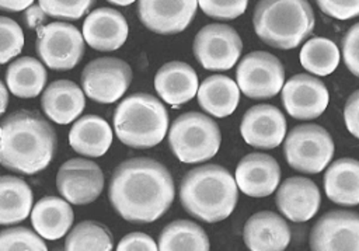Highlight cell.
Instances as JSON below:
<instances>
[{
    "mask_svg": "<svg viewBox=\"0 0 359 251\" xmlns=\"http://www.w3.org/2000/svg\"><path fill=\"white\" fill-rule=\"evenodd\" d=\"M108 196L115 212L125 220L136 224L151 223L171 206L175 196L174 181L161 163L135 157L115 168Z\"/></svg>",
    "mask_w": 359,
    "mask_h": 251,
    "instance_id": "obj_1",
    "label": "cell"
},
{
    "mask_svg": "<svg viewBox=\"0 0 359 251\" xmlns=\"http://www.w3.org/2000/svg\"><path fill=\"white\" fill-rule=\"evenodd\" d=\"M53 126L39 114L21 109L0 123V164L21 174H35L50 163L56 150Z\"/></svg>",
    "mask_w": 359,
    "mask_h": 251,
    "instance_id": "obj_2",
    "label": "cell"
},
{
    "mask_svg": "<svg viewBox=\"0 0 359 251\" xmlns=\"http://www.w3.org/2000/svg\"><path fill=\"white\" fill-rule=\"evenodd\" d=\"M237 198L236 179L224 167L217 164L191 170L180 185V201L184 209L206 223H216L229 217Z\"/></svg>",
    "mask_w": 359,
    "mask_h": 251,
    "instance_id": "obj_3",
    "label": "cell"
},
{
    "mask_svg": "<svg viewBox=\"0 0 359 251\" xmlns=\"http://www.w3.org/2000/svg\"><path fill=\"white\" fill-rule=\"evenodd\" d=\"M252 21L259 39L278 49L296 48L314 28L307 0H259Z\"/></svg>",
    "mask_w": 359,
    "mask_h": 251,
    "instance_id": "obj_4",
    "label": "cell"
},
{
    "mask_svg": "<svg viewBox=\"0 0 359 251\" xmlns=\"http://www.w3.org/2000/svg\"><path fill=\"white\" fill-rule=\"evenodd\" d=\"M168 128L165 107L156 97L136 93L119 102L114 114V129L118 139L135 149L158 144Z\"/></svg>",
    "mask_w": 359,
    "mask_h": 251,
    "instance_id": "obj_5",
    "label": "cell"
},
{
    "mask_svg": "<svg viewBox=\"0 0 359 251\" xmlns=\"http://www.w3.org/2000/svg\"><path fill=\"white\" fill-rule=\"evenodd\" d=\"M222 142L217 123L201 112H185L171 125L168 144L177 158L187 164L212 158Z\"/></svg>",
    "mask_w": 359,
    "mask_h": 251,
    "instance_id": "obj_6",
    "label": "cell"
},
{
    "mask_svg": "<svg viewBox=\"0 0 359 251\" xmlns=\"http://www.w3.org/2000/svg\"><path fill=\"white\" fill-rule=\"evenodd\" d=\"M283 153L287 164L297 171L317 174L334 156L331 135L320 125L304 123L293 128L285 140Z\"/></svg>",
    "mask_w": 359,
    "mask_h": 251,
    "instance_id": "obj_7",
    "label": "cell"
},
{
    "mask_svg": "<svg viewBox=\"0 0 359 251\" xmlns=\"http://www.w3.org/2000/svg\"><path fill=\"white\" fill-rule=\"evenodd\" d=\"M36 55L53 70H70L83 57L84 38L72 24L56 21L38 29Z\"/></svg>",
    "mask_w": 359,
    "mask_h": 251,
    "instance_id": "obj_8",
    "label": "cell"
},
{
    "mask_svg": "<svg viewBox=\"0 0 359 251\" xmlns=\"http://www.w3.org/2000/svg\"><path fill=\"white\" fill-rule=\"evenodd\" d=\"M236 77L238 88L247 97L254 100L271 98L282 90L285 69L275 55L255 50L241 59Z\"/></svg>",
    "mask_w": 359,
    "mask_h": 251,
    "instance_id": "obj_9",
    "label": "cell"
},
{
    "mask_svg": "<svg viewBox=\"0 0 359 251\" xmlns=\"http://www.w3.org/2000/svg\"><path fill=\"white\" fill-rule=\"evenodd\" d=\"M130 81V66L118 57L94 59L81 73V86L86 95L101 104H111L119 100Z\"/></svg>",
    "mask_w": 359,
    "mask_h": 251,
    "instance_id": "obj_10",
    "label": "cell"
},
{
    "mask_svg": "<svg viewBox=\"0 0 359 251\" xmlns=\"http://www.w3.org/2000/svg\"><path fill=\"white\" fill-rule=\"evenodd\" d=\"M243 49L240 35L226 24H209L194 39V55L208 70H229L238 60Z\"/></svg>",
    "mask_w": 359,
    "mask_h": 251,
    "instance_id": "obj_11",
    "label": "cell"
},
{
    "mask_svg": "<svg viewBox=\"0 0 359 251\" xmlns=\"http://www.w3.org/2000/svg\"><path fill=\"white\" fill-rule=\"evenodd\" d=\"M56 186L69 203H91L102 192L104 174L100 165L91 160L70 158L60 165Z\"/></svg>",
    "mask_w": 359,
    "mask_h": 251,
    "instance_id": "obj_12",
    "label": "cell"
},
{
    "mask_svg": "<svg viewBox=\"0 0 359 251\" xmlns=\"http://www.w3.org/2000/svg\"><path fill=\"white\" fill-rule=\"evenodd\" d=\"M313 251H359V215L331 210L323 215L310 233Z\"/></svg>",
    "mask_w": 359,
    "mask_h": 251,
    "instance_id": "obj_13",
    "label": "cell"
},
{
    "mask_svg": "<svg viewBox=\"0 0 359 251\" xmlns=\"http://www.w3.org/2000/svg\"><path fill=\"white\" fill-rule=\"evenodd\" d=\"M282 102L290 116L302 121L314 119L328 105V90L317 77L294 74L282 86Z\"/></svg>",
    "mask_w": 359,
    "mask_h": 251,
    "instance_id": "obj_14",
    "label": "cell"
},
{
    "mask_svg": "<svg viewBox=\"0 0 359 251\" xmlns=\"http://www.w3.org/2000/svg\"><path fill=\"white\" fill-rule=\"evenodd\" d=\"M196 7L198 0H139L137 15L150 31L170 35L191 24Z\"/></svg>",
    "mask_w": 359,
    "mask_h": 251,
    "instance_id": "obj_15",
    "label": "cell"
},
{
    "mask_svg": "<svg viewBox=\"0 0 359 251\" xmlns=\"http://www.w3.org/2000/svg\"><path fill=\"white\" fill-rule=\"evenodd\" d=\"M240 132L245 143L257 149H273L286 135V119L273 105L258 104L243 116Z\"/></svg>",
    "mask_w": 359,
    "mask_h": 251,
    "instance_id": "obj_16",
    "label": "cell"
},
{
    "mask_svg": "<svg viewBox=\"0 0 359 251\" xmlns=\"http://www.w3.org/2000/svg\"><path fill=\"white\" fill-rule=\"evenodd\" d=\"M234 179L243 194L262 198L276 189L280 179V168L272 156L250 153L237 164Z\"/></svg>",
    "mask_w": 359,
    "mask_h": 251,
    "instance_id": "obj_17",
    "label": "cell"
},
{
    "mask_svg": "<svg viewBox=\"0 0 359 251\" xmlns=\"http://www.w3.org/2000/svg\"><path fill=\"white\" fill-rule=\"evenodd\" d=\"M321 195L317 185L304 177H290L276 192V206L289 220H310L320 209Z\"/></svg>",
    "mask_w": 359,
    "mask_h": 251,
    "instance_id": "obj_18",
    "label": "cell"
},
{
    "mask_svg": "<svg viewBox=\"0 0 359 251\" xmlns=\"http://www.w3.org/2000/svg\"><path fill=\"white\" fill-rule=\"evenodd\" d=\"M128 22L114 8L101 7L93 10L84 20L83 38L94 49L111 52L121 48L128 38Z\"/></svg>",
    "mask_w": 359,
    "mask_h": 251,
    "instance_id": "obj_19",
    "label": "cell"
},
{
    "mask_svg": "<svg viewBox=\"0 0 359 251\" xmlns=\"http://www.w3.org/2000/svg\"><path fill=\"white\" fill-rule=\"evenodd\" d=\"M243 237L251 251H282L290 243V229L279 215L264 210L245 222Z\"/></svg>",
    "mask_w": 359,
    "mask_h": 251,
    "instance_id": "obj_20",
    "label": "cell"
},
{
    "mask_svg": "<svg viewBox=\"0 0 359 251\" xmlns=\"http://www.w3.org/2000/svg\"><path fill=\"white\" fill-rule=\"evenodd\" d=\"M196 72L184 62H168L163 65L154 77L157 94L174 107L188 102L198 91Z\"/></svg>",
    "mask_w": 359,
    "mask_h": 251,
    "instance_id": "obj_21",
    "label": "cell"
},
{
    "mask_svg": "<svg viewBox=\"0 0 359 251\" xmlns=\"http://www.w3.org/2000/svg\"><path fill=\"white\" fill-rule=\"evenodd\" d=\"M41 105L50 121L67 125L83 112L86 105L84 93L70 80H56L45 88Z\"/></svg>",
    "mask_w": 359,
    "mask_h": 251,
    "instance_id": "obj_22",
    "label": "cell"
},
{
    "mask_svg": "<svg viewBox=\"0 0 359 251\" xmlns=\"http://www.w3.org/2000/svg\"><path fill=\"white\" fill-rule=\"evenodd\" d=\"M69 143L81 156L101 157L112 144L111 126L98 115H86L72 126Z\"/></svg>",
    "mask_w": 359,
    "mask_h": 251,
    "instance_id": "obj_23",
    "label": "cell"
},
{
    "mask_svg": "<svg viewBox=\"0 0 359 251\" xmlns=\"http://www.w3.org/2000/svg\"><path fill=\"white\" fill-rule=\"evenodd\" d=\"M31 223L41 237L57 240L67 234L72 227L73 210L66 199L45 196L31 209Z\"/></svg>",
    "mask_w": 359,
    "mask_h": 251,
    "instance_id": "obj_24",
    "label": "cell"
},
{
    "mask_svg": "<svg viewBox=\"0 0 359 251\" xmlns=\"http://www.w3.org/2000/svg\"><path fill=\"white\" fill-rule=\"evenodd\" d=\"M324 189L327 196L345 206L359 203V161L344 157L334 161L325 171Z\"/></svg>",
    "mask_w": 359,
    "mask_h": 251,
    "instance_id": "obj_25",
    "label": "cell"
},
{
    "mask_svg": "<svg viewBox=\"0 0 359 251\" xmlns=\"http://www.w3.org/2000/svg\"><path fill=\"white\" fill-rule=\"evenodd\" d=\"M240 98V88L227 76L213 74L206 77L198 87V102L203 111L224 118L234 112Z\"/></svg>",
    "mask_w": 359,
    "mask_h": 251,
    "instance_id": "obj_26",
    "label": "cell"
},
{
    "mask_svg": "<svg viewBox=\"0 0 359 251\" xmlns=\"http://www.w3.org/2000/svg\"><path fill=\"white\" fill-rule=\"evenodd\" d=\"M32 209V191L18 177H0V224H14L25 220Z\"/></svg>",
    "mask_w": 359,
    "mask_h": 251,
    "instance_id": "obj_27",
    "label": "cell"
},
{
    "mask_svg": "<svg viewBox=\"0 0 359 251\" xmlns=\"http://www.w3.org/2000/svg\"><path fill=\"white\" fill-rule=\"evenodd\" d=\"M45 66L31 56H22L14 60L6 72L7 88L20 98H34L46 83Z\"/></svg>",
    "mask_w": 359,
    "mask_h": 251,
    "instance_id": "obj_28",
    "label": "cell"
},
{
    "mask_svg": "<svg viewBox=\"0 0 359 251\" xmlns=\"http://www.w3.org/2000/svg\"><path fill=\"white\" fill-rule=\"evenodd\" d=\"M161 251H208L210 248L205 230L191 220H175L167 224L158 237Z\"/></svg>",
    "mask_w": 359,
    "mask_h": 251,
    "instance_id": "obj_29",
    "label": "cell"
},
{
    "mask_svg": "<svg viewBox=\"0 0 359 251\" xmlns=\"http://www.w3.org/2000/svg\"><path fill=\"white\" fill-rule=\"evenodd\" d=\"M300 63L313 74L328 76L339 63V50L337 45L327 38H311L300 50Z\"/></svg>",
    "mask_w": 359,
    "mask_h": 251,
    "instance_id": "obj_30",
    "label": "cell"
},
{
    "mask_svg": "<svg viewBox=\"0 0 359 251\" xmlns=\"http://www.w3.org/2000/svg\"><path fill=\"white\" fill-rule=\"evenodd\" d=\"M112 245L109 230L93 220H84L74 226L65 241L67 251H109Z\"/></svg>",
    "mask_w": 359,
    "mask_h": 251,
    "instance_id": "obj_31",
    "label": "cell"
},
{
    "mask_svg": "<svg viewBox=\"0 0 359 251\" xmlns=\"http://www.w3.org/2000/svg\"><path fill=\"white\" fill-rule=\"evenodd\" d=\"M41 236L27 227H11L0 231V251H46Z\"/></svg>",
    "mask_w": 359,
    "mask_h": 251,
    "instance_id": "obj_32",
    "label": "cell"
},
{
    "mask_svg": "<svg viewBox=\"0 0 359 251\" xmlns=\"http://www.w3.org/2000/svg\"><path fill=\"white\" fill-rule=\"evenodd\" d=\"M24 46L21 27L11 18L0 17V65L17 56Z\"/></svg>",
    "mask_w": 359,
    "mask_h": 251,
    "instance_id": "obj_33",
    "label": "cell"
},
{
    "mask_svg": "<svg viewBox=\"0 0 359 251\" xmlns=\"http://www.w3.org/2000/svg\"><path fill=\"white\" fill-rule=\"evenodd\" d=\"M93 4L94 0H39L43 13L59 20H79Z\"/></svg>",
    "mask_w": 359,
    "mask_h": 251,
    "instance_id": "obj_34",
    "label": "cell"
},
{
    "mask_svg": "<svg viewBox=\"0 0 359 251\" xmlns=\"http://www.w3.org/2000/svg\"><path fill=\"white\" fill-rule=\"evenodd\" d=\"M248 0H198L201 10L216 20H233L247 8Z\"/></svg>",
    "mask_w": 359,
    "mask_h": 251,
    "instance_id": "obj_35",
    "label": "cell"
},
{
    "mask_svg": "<svg viewBox=\"0 0 359 251\" xmlns=\"http://www.w3.org/2000/svg\"><path fill=\"white\" fill-rule=\"evenodd\" d=\"M342 56L349 72L359 77V22L353 24L344 36Z\"/></svg>",
    "mask_w": 359,
    "mask_h": 251,
    "instance_id": "obj_36",
    "label": "cell"
},
{
    "mask_svg": "<svg viewBox=\"0 0 359 251\" xmlns=\"http://www.w3.org/2000/svg\"><path fill=\"white\" fill-rule=\"evenodd\" d=\"M320 10L337 20H349L359 15V0H316Z\"/></svg>",
    "mask_w": 359,
    "mask_h": 251,
    "instance_id": "obj_37",
    "label": "cell"
},
{
    "mask_svg": "<svg viewBox=\"0 0 359 251\" xmlns=\"http://www.w3.org/2000/svg\"><path fill=\"white\" fill-rule=\"evenodd\" d=\"M118 251H156L157 244L154 240L144 233H129L116 245Z\"/></svg>",
    "mask_w": 359,
    "mask_h": 251,
    "instance_id": "obj_38",
    "label": "cell"
},
{
    "mask_svg": "<svg viewBox=\"0 0 359 251\" xmlns=\"http://www.w3.org/2000/svg\"><path fill=\"white\" fill-rule=\"evenodd\" d=\"M344 119L348 130L359 139V90L349 95L344 108Z\"/></svg>",
    "mask_w": 359,
    "mask_h": 251,
    "instance_id": "obj_39",
    "label": "cell"
},
{
    "mask_svg": "<svg viewBox=\"0 0 359 251\" xmlns=\"http://www.w3.org/2000/svg\"><path fill=\"white\" fill-rule=\"evenodd\" d=\"M45 13L43 10L41 8V6H29L27 7L25 13H24V18H25V24L28 28L34 29V28H38L39 25H42L43 20H45Z\"/></svg>",
    "mask_w": 359,
    "mask_h": 251,
    "instance_id": "obj_40",
    "label": "cell"
},
{
    "mask_svg": "<svg viewBox=\"0 0 359 251\" xmlns=\"http://www.w3.org/2000/svg\"><path fill=\"white\" fill-rule=\"evenodd\" d=\"M34 0H0V10L4 11H22L29 7Z\"/></svg>",
    "mask_w": 359,
    "mask_h": 251,
    "instance_id": "obj_41",
    "label": "cell"
},
{
    "mask_svg": "<svg viewBox=\"0 0 359 251\" xmlns=\"http://www.w3.org/2000/svg\"><path fill=\"white\" fill-rule=\"evenodd\" d=\"M7 104H8V93H7V88L4 87V84L0 80V115L6 111Z\"/></svg>",
    "mask_w": 359,
    "mask_h": 251,
    "instance_id": "obj_42",
    "label": "cell"
},
{
    "mask_svg": "<svg viewBox=\"0 0 359 251\" xmlns=\"http://www.w3.org/2000/svg\"><path fill=\"white\" fill-rule=\"evenodd\" d=\"M109 3H114L116 6H129L132 4L135 0H108Z\"/></svg>",
    "mask_w": 359,
    "mask_h": 251,
    "instance_id": "obj_43",
    "label": "cell"
}]
</instances>
